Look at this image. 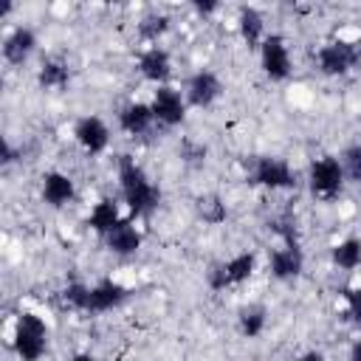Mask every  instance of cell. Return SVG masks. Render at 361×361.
Wrapping results in <instances>:
<instances>
[{"instance_id":"11","label":"cell","mask_w":361,"mask_h":361,"mask_svg":"<svg viewBox=\"0 0 361 361\" xmlns=\"http://www.w3.org/2000/svg\"><path fill=\"white\" fill-rule=\"evenodd\" d=\"M138 73L147 82H155L158 87L166 85V79L172 76V56H169V51L161 48V45L144 48L141 56H138Z\"/></svg>"},{"instance_id":"23","label":"cell","mask_w":361,"mask_h":361,"mask_svg":"<svg viewBox=\"0 0 361 361\" xmlns=\"http://www.w3.org/2000/svg\"><path fill=\"white\" fill-rule=\"evenodd\" d=\"M166 28H169V17L161 14V11H149V14H144L141 23H138V34H141V39H147V42H158V37H164Z\"/></svg>"},{"instance_id":"29","label":"cell","mask_w":361,"mask_h":361,"mask_svg":"<svg viewBox=\"0 0 361 361\" xmlns=\"http://www.w3.org/2000/svg\"><path fill=\"white\" fill-rule=\"evenodd\" d=\"M299 361H324V355H322V353H316V350H310V353L299 355Z\"/></svg>"},{"instance_id":"21","label":"cell","mask_w":361,"mask_h":361,"mask_svg":"<svg viewBox=\"0 0 361 361\" xmlns=\"http://www.w3.org/2000/svg\"><path fill=\"white\" fill-rule=\"evenodd\" d=\"M333 262L344 271H353L361 265V240L358 237H344L341 243L333 245Z\"/></svg>"},{"instance_id":"5","label":"cell","mask_w":361,"mask_h":361,"mask_svg":"<svg viewBox=\"0 0 361 361\" xmlns=\"http://www.w3.org/2000/svg\"><path fill=\"white\" fill-rule=\"evenodd\" d=\"M259 65H262V73L271 82H282V79L290 76V51H288L285 37L268 34L262 39V45H259Z\"/></svg>"},{"instance_id":"8","label":"cell","mask_w":361,"mask_h":361,"mask_svg":"<svg viewBox=\"0 0 361 361\" xmlns=\"http://www.w3.org/2000/svg\"><path fill=\"white\" fill-rule=\"evenodd\" d=\"M220 93H223V82H220V76L214 71H195L186 79V90H183L186 102L195 104V107L214 104L220 99Z\"/></svg>"},{"instance_id":"3","label":"cell","mask_w":361,"mask_h":361,"mask_svg":"<svg viewBox=\"0 0 361 361\" xmlns=\"http://www.w3.org/2000/svg\"><path fill=\"white\" fill-rule=\"evenodd\" d=\"M344 180H347V172L341 166V158H336V155H322L307 169V186H310L313 197H319V200L338 197V192L344 189Z\"/></svg>"},{"instance_id":"25","label":"cell","mask_w":361,"mask_h":361,"mask_svg":"<svg viewBox=\"0 0 361 361\" xmlns=\"http://www.w3.org/2000/svg\"><path fill=\"white\" fill-rule=\"evenodd\" d=\"M62 299H65V305H71L73 310H87L90 288H87V285H82V282H71V285L62 290Z\"/></svg>"},{"instance_id":"1","label":"cell","mask_w":361,"mask_h":361,"mask_svg":"<svg viewBox=\"0 0 361 361\" xmlns=\"http://www.w3.org/2000/svg\"><path fill=\"white\" fill-rule=\"evenodd\" d=\"M118 186H121V197L133 217H147L158 209L161 189L149 180V175L130 155H118Z\"/></svg>"},{"instance_id":"14","label":"cell","mask_w":361,"mask_h":361,"mask_svg":"<svg viewBox=\"0 0 361 361\" xmlns=\"http://www.w3.org/2000/svg\"><path fill=\"white\" fill-rule=\"evenodd\" d=\"M73 195H76V186H73L71 175L56 172V169H51V172L42 175V200H45L48 206L59 209V206L71 203Z\"/></svg>"},{"instance_id":"22","label":"cell","mask_w":361,"mask_h":361,"mask_svg":"<svg viewBox=\"0 0 361 361\" xmlns=\"http://www.w3.org/2000/svg\"><path fill=\"white\" fill-rule=\"evenodd\" d=\"M237 324H240V333L245 338H257L262 330H265V307L262 305H248L240 310L237 316Z\"/></svg>"},{"instance_id":"7","label":"cell","mask_w":361,"mask_h":361,"mask_svg":"<svg viewBox=\"0 0 361 361\" xmlns=\"http://www.w3.org/2000/svg\"><path fill=\"white\" fill-rule=\"evenodd\" d=\"M152 116L158 124L164 127H178L183 118H186V96L169 85H161L155 93H152Z\"/></svg>"},{"instance_id":"27","label":"cell","mask_w":361,"mask_h":361,"mask_svg":"<svg viewBox=\"0 0 361 361\" xmlns=\"http://www.w3.org/2000/svg\"><path fill=\"white\" fill-rule=\"evenodd\" d=\"M347 316H350V322H355L361 327V285L347 290Z\"/></svg>"},{"instance_id":"32","label":"cell","mask_w":361,"mask_h":361,"mask_svg":"<svg viewBox=\"0 0 361 361\" xmlns=\"http://www.w3.org/2000/svg\"><path fill=\"white\" fill-rule=\"evenodd\" d=\"M353 361H361V338H358L355 347H353Z\"/></svg>"},{"instance_id":"26","label":"cell","mask_w":361,"mask_h":361,"mask_svg":"<svg viewBox=\"0 0 361 361\" xmlns=\"http://www.w3.org/2000/svg\"><path fill=\"white\" fill-rule=\"evenodd\" d=\"M341 166H344L347 178L361 183V147H347L344 155H341Z\"/></svg>"},{"instance_id":"17","label":"cell","mask_w":361,"mask_h":361,"mask_svg":"<svg viewBox=\"0 0 361 361\" xmlns=\"http://www.w3.org/2000/svg\"><path fill=\"white\" fill-rule=\"evenodd\" d=\"M141 231L130 223V220H121L107 237H104V243H107V248L113 251V254H121V257H130V254H135L138 248H141Z\"/></svg>"},{"instance_id":"15","label":"cell","mask_w":361,"mask_h":361,"mask_svg":"<svg viewBox=\"0 0 361 361\" xmlns=\"http://www.w3.org/2000/svg\"><path fill=\"white\" fill-rule=\"evenodd\" d=\"M152 124H155V116H152V107L147 102H130L118 113V127L130 135H144Z\"/></svg>"},{"instance_id":"20","label":"cell","mask_w":361,"mask_h":361,"mask_svg":"<svg viewBox=\"0 0 361 361\" xmlns=\"http://www.w3.org/2000/svg\"><path fill=\"white\" fill-rule=\"evenodd\" d=\"M254 268H257V257H254L251 251L234 254L231 259H226V262H223V271H226L228 285H240V282H245V279L254 274Z\"/></svg>"},{"instance_id":"30","label":"cell","mask_w":361,"mask_h":361,"mask_svg":"<svg viewBox=\"0 0 361 361\" xmlns=\"http://www.w3.org/2000/svg\"><path fill=\"white\" fill-rule=\"evenodd\" d=\"M195 8H197L200 14H209V11H214V8H217V3H197Z\"/></svg>"},{"instance_id":"12","label":"cell","mask_w":361,"mask_h":361,"mask_svg":"<svg viewBox=\"0 0 361 361\" xmlns=\"http://www.w3.org/2000/svg\"><path fill=\"white\" fill-rule=\"evenodd\" d=\"M130 296V290L116 282V279H102L96 285H90V299H87V310L85 313H107L118 305H124Z\"/></svg>"},{"instance_id":"2","label":"cell","mask_w":361,"mask_h":361,"mask_svg":"<svg viewBox=\"0 0 361 361\" xmlns=\"http://www.w3.org/2000/svg\"><path fill=\"white\" fill-rule=\"evenodd\" d=\"M11 347L23 361H39L48 350V324L37 313H20L11 330Z\"/></svg>"},{"instance_id":"13","label":"cell","mask_w":361,"mask_h":361,"mask_svg":"<svg viewBox=\"0 0 361 361\" xmlns=\"http://www.w3.org/2000/svg\"><path fill=\"white\" fill-rule=\"evenodd\" d=\"M37 51V34L28 25H17L3 37V59L8 65H23Z\"/></svg>"},{"instance_id":"16","label":"cell","mask_w":361,"mask_h":361,"mask_svg":"<svg viewBox=\"0 0 361 361\" xmlns=\"http://www.w3.org/2000/svg\"><path fill=\"white\" fill-rule=\"evenodd\" d=\"M237 31L248 48H259L265 39V17L254 6H243L237 11Z\"/></svg>"},{"instance_id":"18","label":"cell","mask_w":361,"mask_h":361,"mask_svg":"<svg viewBox=\"0 0 361 361\" xmlns=\"http://www.w3.org/2000/svg\"><path fill=\"white\" fill-rule=\"evenodd\" d=\"M121 220H124V217H121V209H118V203L110 200V197L99 200V203L90 209V214H87V226H90L96 234H102V237H107Z\"/></svg>"},{"instance_id":"19","label":"cell","mask_w":361,"mask_h":361,"mask_svg":"<svg viewBox=\"0 0 361 361\" xmlns=\"http://www.w3.org/2000/svg\"><path fill=\"white\" fill-rule=\"evenodd\" d=\"M37 82L42 87H48V90H62L71 82V68L65 62H59V59H45L39 73H37Z\"/></svg>"},{"instance_id":"6","label":"cell","mask_w":361,"mask_h":361,"mask_svg":"<svg viewBox=\"0 0 361 361\" xmlns=\"http://www.w3.org/2000/svg\"><path fill=\"white\" fill-rule=\"evenodd\" d=\"M251 180L257 186H265V189H290V186H296V175H293L290 164L282 161V158H274V155L257 158V164L251 169Z\"/></svg>"},{"instance_id":"28","label":"cell","mask_w":361,"mask_h":361,"mask_svg":"<svg viewBox=\"0 0 361 361\" xmlns=\"http://www.w3.org/2000/svg\"><path fill=\"white\" fill-rule=\"evenodd\" d=\"M209 288H212V290H226V288H231L228 279H226L223 262H220V265H212V271H209Z\"/></svg>"},{"instance_id":"33","label":"cell","mask_w":361,"mask_h":361,"mask_svg":"<svg viewBox=\"0 0 361 361\" xmlns=\"http://www.w3.org/2000/svg\"><path fill=\"white\" fill-rule=\"evenodd\" d=\"M358 48H361V42H358Z\"/></svg>"},{"instance_id":"9","label":"cell","mask_w":361,"mask_h":361,"mask_svg":"<svg viewBox=\"0 0 361 361\" xmlns=\"http://www.w3.org/2000/svg\"><path fill=\"white\" fill-rule=\"evenodd\" d=\"M73 138H76V144H79L85 152L99 155V152H104L107 144H110V130H107V124H104L99 116H82V118L73 124Z\"/></svg>"},{"instance_id":"4","label":"cell","mask_w":361,"mask_h":361,"mask_svg":"<svg viewBox=\"0 0 361 361\" xmlns=\"http://www.w3.org/2000/svg\"><path fill=\"white\" fill-rule=\"evenodd\" d=\"M358 59H361V48L358 42L350 39H330L316 51V65L324 76H344L358 65Z\"/></svg>"},{"instance_id":"31","label":"cell","mask_w":361,"mask_h":361,"mask_svg":"<svg viewBox=\"0 0 361 361\" xmlns=\"http://www.w3.org/2000/svg\"><path fill=\"white\" fill-rule=\"evenodd\" d=\"M71 361H96V358H93L90 353H76V355H73Z\"/></svg>"},{"instance_id":"10","label":"cell","mask_w":361,"mask_h":361,"mask_svg":"<svg viewBox=\"0 0 361 361\" xmlns=\"http://www.w3.org/2000/svg\"><path fill=\"white\" fill-rule=\"evenodd\" d=\"M268 268H271L274 279H282V282L296 279L305 268V254H302L299 243H285V245L274 248L271 257H268Z\"/></svg>"},{"instance_id":"24","label":"cell","mask_w":361,"mask_h":361,"mask_svg":"<svg viewBox=\"0 0 361 361\" xmlns=\"http://www.w3.org/2000/svg\"><path fill=\"white\" fill-rule=\"evenodd\" d=\"M197 212H200V217H203L206 223H212V226H217V223L226 220V203H223L217 195L200 197V200H197Z\"/></svg>"}]
</instances>
